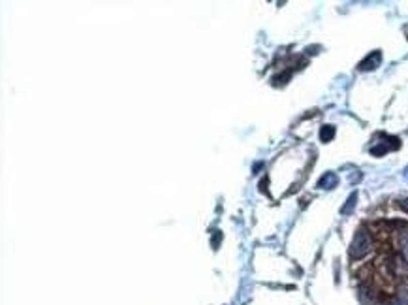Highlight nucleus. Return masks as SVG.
I'll return each mask as SVG.
<instances>
[{
	"label": "nucleus",
	"mask_w": 408,
	"mask_h": 305,
	"mask_svg": "<svg viewBox=\"0 0 408 305\" xmlns=\"http://www.w3.org/2000/svg\"><path fill=\"white\" fill-rule=\"evenodd\" d=\"M337 185H339V177H337V173H333V171H328V173H323L322 177H320V181H318V187L320 189H335Z\"/></svg>",
	"instance_id": "5"
},
{
	"label": "nucleus",
	"mask_w": 408,
	"mask_h": 305,
	"mask_svg": "<svg viewBox=\"0 0 408 305\" xmlns=\"http://www.w3.org/2000/svg\"><path fill=\"white\" fill-rule=\"evenodd\" d=\"M356 204H358V192H352L350 196H348V200H346V204L341 207V213H343V215H350L352 211H354Z\"/></svg>",
	"instance_id": "6"
},
{
	"label": "nucleus",
	"mask_w": 408,
	"mask_h": 305,
	"mask_svg": "<svg viewBox=\"0 0 408 305\" xmlns=\"http://www.w3.org/2000/svg\"><path fill=\"white\" fill-rule=\"evenodd\" d=\"M402 177L408 179V166H406V168H404V171H402Z\"/></svg>",
	"instance_id": "10"
},
{
	"label": "nucleus",
	"mask_w": 408,
	"mask_h": 305,
	"mask_svg": "<svg viewBox=\"0 0 408 305\" xmlns=\"http://www.w3.org/2000/svg\"><path fill=\"white\" fill-rule=\"evenodd\" d=\"M391 305H408V290L401 288L395 294V298L391 299Z\"/></svg>",
	"instance_id": "8"
},
{
	"label": "nucleus",
	"mask_w": 408,
	"mask_h": 305,
	"mask_svg": "<svg viewBox=\"0 0 408 305\" xmlns=\"http://www.w3.org/2000/svg\"><path fill=\"white\" fill-rule=\"evenodd\" d=\"M399 207H401L404 213H408V198L401 200V202H399Z\"/></svg>",
	"instance_id": "9"
},
{
	"label": "nucleus",
	"mask_w": 408,
	"mask_h": 305,
	"mask_svg": "<svg viewBox=\"0 0 408 305\" xmlns=\"http://www.w3.org/2000/svg\"><path fill=\"white\" fill-rule=\"evenodd\" d=\"M395 243H397V249H399V255L408 262V232H404V230L397 232Z\"/></svg>",
	"instance_id": "4"
},
{
	"label": "nucleus",
	"mask_w": 408,
	"mask_h": 305,
	"mask_svg": "<svg viewBox=\"0 0 408 305\" xmlns=\"http://www.w3.org/2000/svg\"><path fill=\"white\" fill-rule=\"evenodd\" d=\"M387 270L395 279H406L408 277V262L401 255H395L387 260Z\"/></svg>",
	"instance_id": "2"
},
{
	"label": "nucleus",
	"mask_w": 408,
	"mask_h": 305,
	"mask_svg": "<svg viewBox=\"0 0 408 305\" xmlns=\"http://www.w3.org/2000/svg\"><path fill=\"white\" fill-rule=\"evenodd\" d=\"M382 63V53L380 51H372L371 55H367L361 63L358 64V70L361 72H371V70H376Z\"/></svg>",
	"instance_id": "3"
},
{
	"label": "nucleus",
	"mask_w": 408,
	"mask_h": 305,
	"mask_svg": "<svg viewBox=\"0 0 408 305\" xmlns=\"http://www.w3.org/2000/svg\"><path fill=\"white\" fill-rule=\"evenodd\" d=\"M333 138H335V127L333 125H323L322 130H320V140L323 143H330Z\"/></svg>",
	"instance_id": "7"
},
{
	"label": "nucleus",
	"mask_w": 408,
	"mask_h": 305,
	"mask_svg": "<svg viewBox=\"0 0 408 305\" xmlns=\"http://www.w3.org/2000/svg\"><path fill=\"white\" fill-rule=\"evenodd\" d=\"M372 251V235L367 228H359L350 245V256L354 260H359Z\"/></svg>",
	"instance_id": "1"
}]
</instances>
